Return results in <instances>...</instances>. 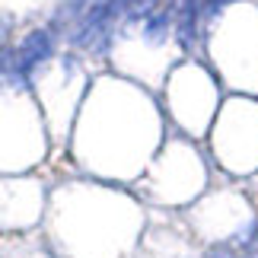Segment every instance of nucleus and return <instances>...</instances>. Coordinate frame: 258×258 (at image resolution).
<instances>
[{
    "mask_svg": "<svg viewBox=\"0 0 258 258\" xmlns=\"http://www.w3.org/2000/svg\"><path fill=\"white\" fill-rule=\"evenodd\" d=\"M51 32H45V29H35V32H29L23 42H19L16 48V54H13V71L19 74H26V71H32L35 64H42L48 54H51Z\"/></svg>",
    "mask_w": 258,
    "mask_h": 258,
    "instance_id": "1",
    "label": "nucleus"
},
{
    "mask_svg": "<svg viewBox=\"0 0 258 258\" xmlns=\"http://www.w3.org/2000/svg\"><path fill=\"white\" fill-rule=\"evenodd\" d=\"M230 0H204V16H214L220 7H226Z\"/></svg>",
    "mask_w": 258,
    "mask_h": 258,
    "instance_id": "2",
    "label": "nucleus"
}]
</instances>
